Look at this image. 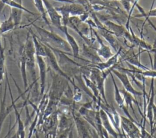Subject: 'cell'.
<instances>
[{
    "label": "cell",
    "mask_w": 156,
    "mask_h": 138,
    "mask_svg": "<svg viewBox=\"0 0 156 138\" xmlns=\"http://www.w3.org/2000/svg\"><path fill=\"white\" fill-rule=\"evenodd\" d=\"M32 26L40 37L39 40L44 45L66 53L71 51L68 42L58 34L42 28L35 24H32Z\"/></svg>",
    "instance_id": "cell-1"
},
{
    "label": "cell",
    "mask_w": 156,
    "mask_h": 138,
    "mask_svg": "<svg viewBox=\"0 0 156 138\" xmlns=\"http://www.w3.org/2000/svg\"><path fill=\"white\" fill-rule=\"evenodd\" d=\"M50 73L52 78V84L49 93V98L50 100L58 103L65 90L69 86V82L65 78L52 70H50Z\"/></svg>",
    "instance_id": "cell-2"
},
{
    "label": "cell",
    "mask_w": 156,
    "mask_h": 138,
    "mask_svg": "<svg viewBox=\"0 0 156 138\" xmlns=\"http://www.w3.org/2000/svg\"><path fill=\"white\" fill-rule=\"evenodd\" d=\"M23 49L26 55V69L29 70L32 80V84H34L37 82L36 72L35 69V52L32 37L31 38L27 37L26 42L23 46Z\"/></svg>",
    "instance_id": "cell-3"
},
{
    "label": "cell",
    "mask_w": 156,
    "mask_h": 138,
    "mask_svg": "<svg viewBox=\"0 0 156 138\" xmlns=\"http://www.w3.org/2000/svg\"><path fill=\"white\" fill-rule=\"evenodd\" d=\"M101 22L117 37H123L127 40L130 43L132 42V35L129 30L124 27L122 24H116L108 20L104 16H98Z\"/></svg>",
    "instance_id": "cell-4"
},
{
    "label": "cell",
    "mask_w": 156,
    "mask_h": 138,
    "mask_svg": "<svg viewBox=\"0 0 156 138\" xmlns=\"http://www.w3.org/2000/svg\"><path fill=\"white\" fill-rule=\"evenodd\" d=\"M45 51H46V57L48 59V64L49 65V67L51 68V69L54 71V72H55L56 73L58 74L59 75L65 78L66 79H68L69 81V82H71V84L74 86V88H76L77 87H78L77 85H76L74 80H73L71 78H69L60 68L58 62L56 59V57L54 53V51H52V49L49 48L48 46L44 45L43 43Z\"/></svg>",
    "instance_id": "cell-5"
},
{
    "label": "cell",
    "mask_w": 156,
    "mask_h": 138,
    "mask_svg": "<svg viewBox=\"0 0 156 138\" xmlns=\"http://www.w3.org/2000/svg\"><path fill=\"white\" fill-rule=\"evenodd\" d=\"M71 114L74 122L76 125L79 138H93L90 130L87 126L86 121L82 118L81 116L75 114L74 109L72 110Z\"/></svg>",
    "instance_id": "cell-6"
},
{
    "label": "cell",
    "mask_w": 156,
    "mask_h": 138,
    "mask_svg": "<svg viewBox=\"0 0 156 138\" xmlns=\"http://www.w3.org/2000/svg\"><path fill=\"white\" fill-rule=\"evenodd\" d=\"M112 73H113L121 82L124 89L128 92L130 93L132 95H133L134 96H141L143 93L141 92L138 91L136 89H134V87L132 86L131 84L128 76L126 73L122 72V71H119L118 70L113 68L112 71Z\"/></svg>",
    "instance_id": "cell-7"
},
{
    "label": "cell",
    "mask_w": 156,
    "mask_h": 138,
    "mask_svg": "<svg viewBox=\"0 0 156 138\" xmlns=\"http://www.w3.org/2000/svg\"><path fill=\"white\" fill-rule=\"evenodd\" d=\"M44 5L46 13H48L51 23L57 29H60L62 26V16L57 11L55 8L51 4L48 0H42Z\"/></svg>",
    "instance_id": "cell-8"
},
{
    "label": "cell",
    "mask_w": 156,
    "mask_h": 138,
    "mask_svg": "<svg viewBox=\"0 0 156 138\" xmlns=\"http://www.w3.org/2000/svg\"><path fill=\"white\" fill-rule=\"evenodd\" d=\"M97 48L93 46H89L86 43H83L81 51V54L85 57L91 64H96L102 62L98 56L96 51Z\"/></svg>",
    "instance_id": "cell-9"
},
{
    "label": "cell",
    "mask_w": 156,
    "mask_h": 138,
    "mask_svg": "<svg viewBox=\"0 0 156 138\" xmlns=\"http://www.w3.org/2000/svg\"><path fill=\"white\" fill-rule=\"evenodd\" d=\"M36 61L40 73V95H43L45 86H46V79L47 73V65L43 57L40 56H36Z\"/></svg>",
    "instance_id": "cell-10"
},
{
    "label": "cell",
    "mask_w": 156,
    "mask_h": 138,
    "mask_svg": "<svg viewBox=\"0 0 156 138\" xmlns=\"http://www.w3.org/2000/svg\"><path fill=\"white\" fill-rule=\"evenodd\" d=\"M154 79L151 78V84L150 88V96L149 97V102L147 107V113L146 117L149 120V124L151 126V134L153 136V126H154V120H153V108L154 106Z\"/></svg>",
    "instance_id": "cell-11"
},
{
    "label": "cell",
    "mask_w": 156,
    "mask_h": 138,
    "mask_svg": "<svg viewBox=\"0 0 156 138\" xmlns=\"http://www.w3.org/2000/svg\"><path fill=\"white\" fill-rule=\"evenodd\" d=\"M91 29H92L93 35H94L96 39L97 40V41L98 42V43L100 45L99 48H97V49H96L98 56L99 57H102V58H104L105 60H107L108 59L111 57L114 54L112 53L110 46H108L104 43V42L102 40V38L100 37L99 34H98V33L94 30V29L91 27Z\"/></svg>",
    "instance_id": "cell-12"
},
{
    "label": "cell",
    "mask_w": 156,
    "mask_h": 138,
    "mask_svg": "<svg viewBox=\"0 0 156 138\" xmlns=\"http://www.w3.org/2000/svg\"><path fill=\"white\" fill-rule=\"evenodd\" d=\"M59 30H60L62 32H63L64 33V34L65 35V37L66 38V42H68V43L69 44V45L71 49V51H72L73 57L75 58H77V59H83L79 57L80 47H79L78 43H77V42L76 41L75 38L73 37V36H72L68 32V27L66 26L62 25L61 26V27L59 29Z\"/></svg>",
    "instance_id": "cell-13"
},
{
    "label": "cell",
    "mask_w": 156,
    "mask_h": 138,
    "mask_svg": "<svg viewBox=\"0 0 156 138\" xmlns=\"http://www.w3.org/2000/svg\"><path fill=\"white\" fill-rule=\"evenodd\" d=\"M122 49V47L121 46L119 49L118 50V51L116 52V53L114 54L111 57L106 60L105 62H101L96 64H92V65L101 71H104L114 67L118 63L119 56L121 54Z\"/></svg>",
    "instance_id": "cell-14"
},
{
    "label": "cell",
    "mask_w": 156,
    "mask_h": 138,
    "mask_svg": "<svg viewBox=\"0 0 156 138\" xmlns=\"http://www.w3.org/2000/svg\"><path fill=\"white\" fill-rule=\"evenodd\" d=\"M120 126L127 136L130 134L141 132L135 122L124 116L120 115Z\"/></svg>",
    "instance_id": "cell-15"
},
{
    "label": "cell",
    "mask_w": 156,
    "mask_h": 138,
    "mask_svg": "<svg viewBox=\"0 0 156 138\" xmlns=\"http://www.w3.org/2000/svg\"><path fill=\"white\" fill-rule=\"evenodd\" d=\"M6 95H7V83L5 84V90L4 93L3 97L1 100V105H0V133L2 126V124L5 118L10 114L12 110L13 109V105L12 103V105L10 106L5 107V101H6Z\"/></svg>",
    "instance_id": "cell-16"
},
{
    "label": "cell",
    "mask_w": 156,
    "mask_h": 138,
    "mask_svg": "<svg viewBox=\"0 0 156 138\" xmlns=\"http://www.w3.org/2000/svg\"><path fill=\"white\" fill-rule=\"evenodd\" d=\"M119 90H120V92H121V93L122 95L125 106L127 109H128V107H130L131 109V110L132 111L133 113L135 115V110H134V108H133V103H135L139 108L138 103L137 102L136 99L133 97V95H132L130 93L127 92L124 88L122 89H119Z\"/></svg>",
    "instance_id": "cell-17"
},
{
    "label": "cell",
    "mask_w": 156,
    "mask_h": 138,
    "mask_svg": "<svg viewBox=\"0 0 156 138\" xmlns=\"http://www.w3.org/2000/svg\"><path fill=\"white\" fill-rule=\"evenodd\" d=\"M32 39L34 43L35 52L36 56H40L43 57H46V51L43 45V43L37 38V37L32 33Z\"/></svg>",
    "instance_id": "cell-18"
},
{
    "label": "cell",
    "mask_w": 156,
    "mask_h": 138,
    "mask_svg": "<svg viewBox=\"0 0 156 138\" xmlns=\"http://www.w3.org/2000/svg\"><path fill=\"white\" fill-rule=\"evenodd\" d=\"M110 76H111V78H112V82H113V85H114V90H115V100L116 101V103H117V104L122 109L123 107H125V105H124V99H123V97H122V95L119 90V89L118 88L116 83V81H115V79H114V76H113V74L112 73V72H111L110 73Z\"/></svg>",
    "instance_id": "cell-19"
},
{
    "label": "cell",
    "mask_w": 156,
    "mask_h": 138,
    "mask_svg": "<svg viewBox=\"0 0 156 138\" xmlns=\"http://www.w3.org/2000/svg\"><path fill=\"white\" fill-rule=\"evenodd\" d=\"M20 60L22 79H23L24 89H26L27 87V74H26V55L24 53L23 47L21 50Z\"/></svg>",
    "instance_id": "cell-20"
},
{
    "label": "cell",
    "mask_w": 156,
    "mask_h": 138,
    "mask_svg": "<svg viewBox=\"0 0 156 138\" xmlns=\"http://www.w3.org/2000/svg\"><path fill=\"white\" fill-rule=\"evenodd\" d=\"M71 118H68L65 114H62L58 122L57 131L64 130L72 128L73 122Z\"/></svg>",
    "instance_id": "cell-21"
},
{
    "label": "cell",
    "mask_w": 156,
    "mask_h": 138,
    "mask_svg": "<svg viewBox=\"0 0 156 138\" xmlns=\"http://www.w3.org/2000/svg\"><path fill=\"white\" fill-rule=\"evenodd\" d=\"M15 27V23L12 20V18L9 16L8 18L5 19L0 23V32L1 34L7 32L13 29Z\"/></svg>",
    "instance_id": "cell-22"
},
{
    "label": "cell",
    "mask_w": 156,
    "mask_h": 138,
    "mask_svg": "<svg viewBox=\"0 0 156 138\" xmlns=\"http://www.w3.org/2000/svg\"><path fill=\"white\" fill-rule=\"evenodd\" d=\"M69 10L70 16H80L86 12L84 8L79 4L69 3Z\"/></svg>",
    "instance_id": "cell-23"
},
{
    "label": "cell",
    "mask_w": 156,
    "mask_h": 138,
    "mask_svg": "<svg viewBox=\"0 0 156 138\" xmlns=\"http://www.w3.org/2000/svg\"><path fill=\"white\" fill-rule=\"evenodd\" d=\"M1 1L3 3L9 6H10V7L12 8H16V9H18L20 10H22L23 11H24L28 13H30L32 15H35V13L32 12V11L28 10L27 9H26V7H24V6H23L22 4L19 3L18 2H16L15 0H1Z\"/></svg>",
    "instance_id": "cell-24"
},
{
    "label": "cell",
    "mask_w": 156,
    "mask_h": 138,
    "mask_svg": "<svg viewBox=\"0 0 156 138\" xmlns=\"http://www.w3.org/2000/svg\"><path fill=\"white\" fill-rule=\"evenodd\" d=\"M34 2L35 6L36 7V8L38 10V12L40 13V14L41 15L42 18L43 19L44 22L46 23L47 25L50 26V23L46 17L47 13H46L44 5L43 4V1L42 0H34Z\"/></svg>",
    "instance_id": "cell-25"
},
{
    "label": "cell",
    "mask_w": 156,
    "mask_h": 138,
    "mask_svg": "<svg viewBox=\"0 0 156 138\" xmlns=\"http://www.w3.org/2000/svg\"><path fill=\"white\" fill-rule=\"evenodd\" d=\"M23 12V11L22 10L11 7L10 13L9 16L12 18V20L13 21L15 27L17 26L21 22Z\"/></svg>",
    "instance_id": "cell-26"
},
{
    "label": "cell",
    "mask_w": 156,
    "mask_h": 138,
    "mask_svg": "<svg viewBox=\"0 0 156 138\" xmlns=\"http://www.w3.org/2000/svg\"><path fill=\"white\" fill-rule=\"evenodd\" d=\"M5 73L4 51L0 52V82L3 80Z\"/></svg>",
    "instance_id": "cell-27"
},
{
    "label": "cell",
    "mask_w": 156,
    "mask_h": 138,
    "mask_svg": "<svg viewBox=\"0 0 156 138\" xmlns=\"http://www.w3.org/2000/svg\"><path fill=\"white\" fill-rule=\"evenodd\" d=\"M140 73L144 77H149L151 78H156V70H141Z\"/></svg>",
    "instance_id": "cell-28"
},
{
    "label": "cell",
    "mask_w": 156,
    "mask_h": 138,
    "mask_svg": "<svg viewBox=\"0 0 156 138\" xmlns=\"http://www.w3.org/2000/svg\"><path fill=\"white\" fill-rule=\"evenodd\" d=\"M71 129H72V128L64 129V130L57 131L55 136V138H68L69 133Z\"/></svg>",
    "instance_id": "cell-29"
},
{
    "label": "cell",
    "mask_w": 156,
    "mask_h": 138,
    "mask_svg": "<svg viewBox=\"0 0 156 138\" xmlns=\"http://www.w3.org/2000/svg\"><path fill=\"white\" fill-rule=\"evenodd\" d=\"M68 138H74V135H73V130L71 129L69 133V136H68Z\"/></svg>",
    "instance_id": "cell-30"
},
{
    "label": "cell",
    "mask_w": 156,
    "mask_h": 138,
    "mask_svg": "<svg viewBox=\"0 0 156 138\" xmlns=\"http://www.w3.org/2000/svg\"><path fill=\"white\" fill-rule=\"evenodd\" d=\"M35 138H40V137H39V136H38V133H37V132H35Z\"/></svg>",
    "instance_id": "cell-31"
},
{
    "label": "cell",
    "mask_w": 156,
    "mask_h": 138,
    "mask_svg": "<svg viewBox=\"0 0 156 138\" xmlns=\"http://www.w3.org/2000/svg\"><path fill=\"white\" fill-rule=\"evenodd\" d=\"M20 1H21V2H22V0H20Z\"/></svg>",
    "instance_id": "cell-32"
}]
</instances>
